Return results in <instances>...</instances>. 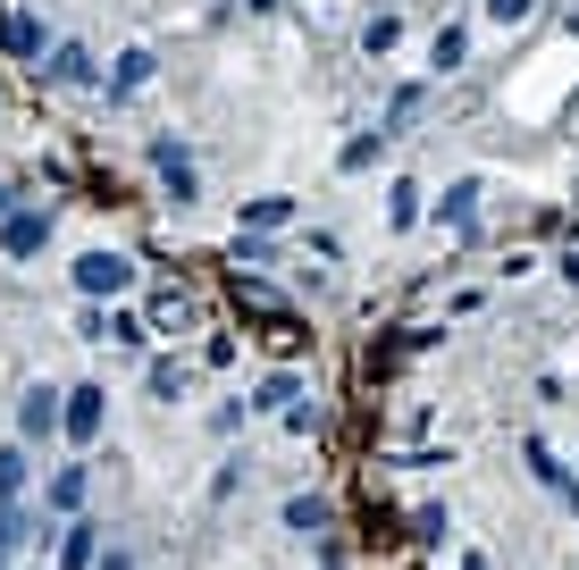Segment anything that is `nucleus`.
Returning <instances> with one entry per match:
<instances>
[{
  "mask_svg": "<svg viewBox=\"0 0 579 570\" xmlns=\"http://www.w3.org/2000/svg\"><path fill=\"white\" fill-rule=\"evenodd\" d=\"M437 219H453V226H471V219H479V185H471V177H462V185H453L446 202H437Z\"/></svg>",
  "mask_w": 579,
  "mask_h": 570,
  "instance_id": "39448f33",
  "label": "nucleus"
},
{
  "mask_svg": "<svg viewBox=\"0 0 579 570\" xmlns=\"http://www.w3.org/2000/svg\"><path fill=\"white\" fill-rule=\"evenodd\" d=\"M42 235H51V219H42V210H17V219L0 226V244H9L17 260H26V252H42Z\"/></svg>",
  "mask_w": 579,
  "mask_h": 570,
  "instance_id": "20e7f679",
  "label": "nucleus"
},
{
  "mask_svg": "<svg viewBox=\"0 0 579 570\" xmlns=\"http://www.w3.org/2000/svg\"><path fill=\"white\" fill-rule=\"evenodd\" d=\"M67 394H51V386H34L26 403H17V437H51V428H67V412H60Z\"/></svg>",
  "mask_w": 579,
  "mask_h": 570,
  "instance_id": "f03ea898",
  "label": "nucleus"
},
{
  "mask_svg": "<svg viewBox=\"0 0 579 570\" xmlns=\"http://www.w3.org/2000/svg\"><path fill=\"white\" fill-rule=\"evenodd\" d=\"M51 504H60V511L85 504V470H60V478H51Z\"/></svg>",
  "mask_w": 579,
  "mask_h": 570,
  "instance_id": "ddd939ff",
  "label": "nucleus"
},
{
  "mask_svg": "<svg viewBox=\"0 0 579 570\" xmlns=\"http://www.w3.org/2000/svg\"><path fill=\"white\" fill-rule=\"evenodd\" d=\"M17 495H26V453L0 444V504H17Z\"/></svg>",
  "mask_w": 579,
  "mask_h": 570,
  "instance_id": "423d86ee",
  "label": "nucleus"
},
{
  "mask_svg": "<svg viewBox=\"0 0 579 570\" xmlns=\"http://www.w3.org/2000/svg\"><path fill=\"white\" fill-rule=\"evenodd\" d=\"M93 537L101 529H67V545H60V570H93L101 554H93Z\"/></svg>",
  "mask_w": 579,
  "mask_h": 570,
  "instance_id": "0eeeda50",
  "label": "nucleus"
},
{
  "mask_svg": "<svg viewBox=\"0 0 579 570\" xmlns=\"http://www.w3.org/2000/svg\"><path fill=\"white\" fill-rule=\"evenodd\" d=\"M101 412H110V394H101V386H76V394H67V437L93 444L101 437Z\"/></svg>",
  "mask_w": 579,
  "mask_h": 570,
  "instance_id": "7ed1b4c3",
  "label": "nucleus"
},
{
  "mask_svg": "<svg viewBox=\"0 0 579 570\" xmlns=\"http://www.w3.org/2000/svg\"><path fill=\"white\" fill-rule=\"evenodd\" d=\"M0 562H9V554H0Z\"/></svg>",
  "mask_w": 579,
  "mask_h": 570,
  "instance_id": "a211bd4d",
  "label": "nucleus"
},
{
  "mask_svg": "<svg viewBox=\"0 0 579 570\" xmlns=\"http://www.w3.org/2000/svg\"><path fill=\"white\" fill-rule=\"evenodd\" d=\"M0 34H9V51H17V60H34V51H42V34H34V17H0Z\"/></svg>",
  "mask_w": 579,
  "mask_h": 570,
  "instance_id": "1a4fd4ad",
  "label": "nucleus"
},
{
  "mask_svg": "<svg viewBox=\"0 0 579 570\" xmlns=\"http://www.w3.org/2000/svg\"><path fill=\"white\" fill-rule=\"evenodd\" d=\"M529 9H538V0H487V17H496V26H520Z\"/></svg>",
  "mask_w": 579,
  "mask_h": 570,
  "instance_id": "2eb2a0df",
  "label": "nucleus"
},
{
  "mask_svg": "<svg viewBox=\"0 0 579 570\" xmlns=\"http://www.w3.org/2000/svg\"><path fill=\"white\" fill-rule=\"evenodd\" d=\"M320 520H327L320 495H294V504H286V529H320Z\"/></svg>",
  "mask_w": 579,
  "mask_h": 570,
  "instance_id": "4468645a",
  "label": "nucleus"
},
{
  "mask_svg": "<svg viewBox=\"0 0 579 570\" xmlns=\"http://www.w3.org/2000/svg\"><path fill=\"white\" fill-rule=\"evenodd\" d=\"M127 285H134L127 252H85L76 260V294H127Z\"/></svg>",
  "mask_w": 579,
  "mask_h": 570,
  "instance_id": "f257e3e1",
  "label": "nucleus"
},
{
  "mask_svg": "<svg viewBox=\"0 0 579 570\" xmlns=\"http://www.w3.org/2000/svg\"><path fill=\"white\" fill-rule=\"evenodd\" d=\"M134 85H152V51H127L118 60V93H134Z\"/></svg>",
  "mask_w": 579,
  "mask_h": 570,
  "instance_id": "9b49d317",
  "label": "nucleus"
},
{
  "mask_svg": "<svg viewBox=\"0 0 579 570\" xmlns=\"http://www.w3.org/2000/svg\"><path fill=\"white\" fill-rule=\"evenodd\" d=\"M152 159H160V177L177 193H193V168H185V152H177V143H152Z\"/></svg>",
  "mask_w": 579,
  "mask_h": 570,
  "instance_id": "6e6552de",
  "label": "nucleus"
},
{
  "mask_svg": "<svg viewBox=\"0 0 579 570\" xmlns=\"http://www.w3.org/2000/svg\"><path fill=\"white\" fill-rule=\"evenodd\" d=\"M51 76H60V85H85V76H93V60L67 42V51H51Z\"/></svg>",
  "mask_w": 579,
  "mask_h": 570,
  "instance_id": "9d476101",
  "label": "nucleus"
},
{
  "mask_svg": "<svg viewBox=\"0 0 579 570\" xmlns=\"http://www.w3.org/2000/svg\"><path fill=\"white\" fill-rule=\"evenodd\" d=\"M563 269H571V285H579V252H571V260H563Z\"/></svg>",
  "mask_w": 579,
  "mask_h": 570,
  "instance_id": "f3484780",
  "label": "nucleus"
},
{
  "mask_svg": "<svg viewBox=\"0 0 579 570\" xmlns=\"http://www.w3.org/2000/svg\"><path fill=\"white\" fill-rule=\"evenodd\" d=\"M93 570H134V562H127V554H101V562H93Z\"/></svg>",
  "mask_w": 579,
  "mask_h": 570,
  "instance_id": "dca6fc26",
  "label": "nucleus"
},
{
  "mask_svg": "<svg viewBox=\"0 0 579 570\" xmlns=\"http://www.w3.org/2000/svg\"><path fill=\"white\" fill-rule=\"evenodd\" d=\"M462 51H471V42H462V34H437V51H428V67H437V76H446V67H462Z\"/></svg>",
  "mask_w": 579,
  "mask_h": 570,
  "instance_id": "f8f14e48",
  "label": "nucleus"
}]
</instances>
